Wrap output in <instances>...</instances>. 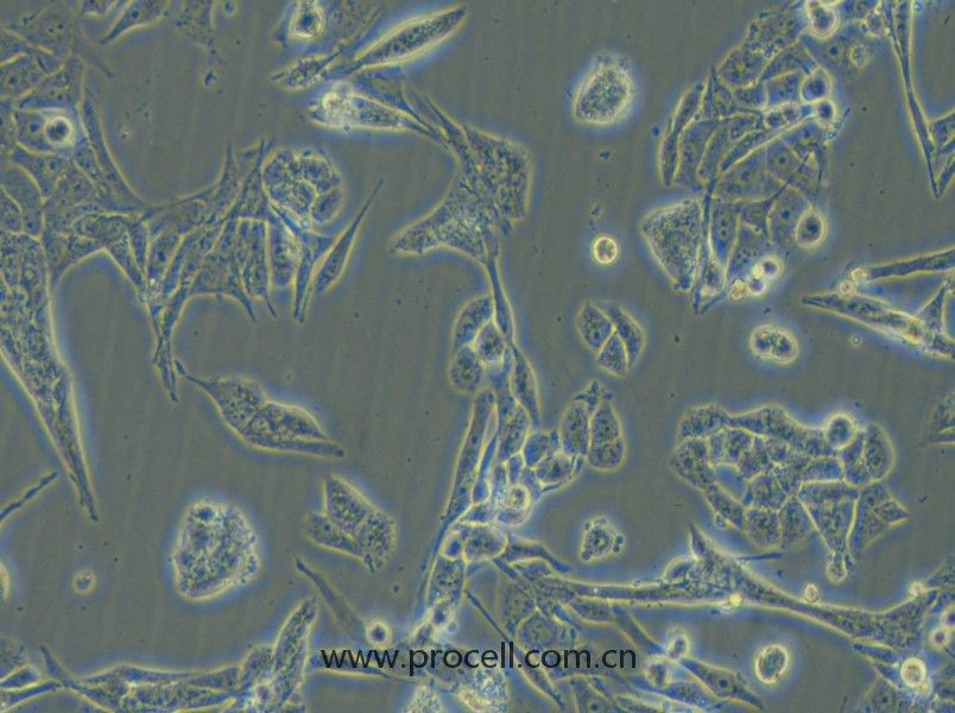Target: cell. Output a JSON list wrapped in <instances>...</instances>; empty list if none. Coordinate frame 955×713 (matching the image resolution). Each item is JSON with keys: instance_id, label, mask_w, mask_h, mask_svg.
<instances>
[{"instance_id": "obj_5", "label": "cell", "mask_w": 955, "mask_h": 713, "mask_svg": "<svg viewBox=\"0 0 955 713\" xmlns=\"http://www.w3.org/2000/svg\"><path fill=\"white\" fill-rule=\"evenodd\" d=\"M458 14L422 18L398 28L363 58V65L406 60L438 44L457 27Z\"/></svg>"}, {"instance_id": "obj_17", "label": "cell", "mask_w": 955, "mask_h": 713, "mask_svg": "<svg viewBox=\"0 0 955 713\" xmlns=\"http://www.w3.org/2000/svg\"><path fill=\"white\" fill-rule=\"evenodd\" d=\"M730 418L731 414L718 406L697 407L689 410L680 421L679 431L687 432L685 435L711 434L730 427Z\"/></svg>"}, {"instance_id": "obj_21", "label": "cell", "mask_w": 955, "mask_h": 713, "mask_svg": "<svg viewBox=\"0 0 955 713\" xmlns=\"http://www.w3.org/2000/svg\"><path fill=\"white\" fill-rule=\"evenodd\" d=\"M596 361L600 368L616 377L625 376L631 367L628 351H626L621 338L615 332L600 347Z\"/></svg>"}, {"instance_id": "obj_12", "label": "cell", "mask_w": 955, "mask_h": 713, "mask_svg": "<svg viewBox=\"0 0 955 713\" xmlns=\"http://www.w3.org/2000/svg\"><path fill=\"white\" fill-rule=\"evenodd\" d=\"M455 351L457 353L448 368L449 382L461 394H476L483 384L486 367L474 352L472 345L460 347Z\"/></svg>"}, {"instance_id": "obj_27", "label": "cell", "mask_w": 955, "mask_h": 713, "mask_svg": "<svg viewBox=\"0 0 955 713\" xmlns=\"http://www.w3.org/2000/svg\"><path fill=\"white\" fill-rule=\"evenodd\" d=\"M819 596V590L815 588L814 585H807L805 589V597L808 601H815Z\"/></svg>"}, {"instance_id": "obj_16", "label": "cell", "mask_w": 955, "mask_h": 713, "mask_svg": "<svg viewBox=\"0 0 955 713\" xmlns=\"http://www.w3.org/2000/svg\"><path fill=\"white\" fill-rule=\"evenodd\" d=\"M577 326L580 337L588 349L597 352L615 332L611 320L603 309L592 304H587L581 309Z\"/></svg>"}, {"instance_id": "obj_20", "label": "cell", "mask_w": 955, "mask_h": 713, "mask_svg": "<svg viewBox=\"0 0 955 713\" xmlns=\"http://www.w3.org/2000/svg\"><path fill=\"white\" fill-rule=\"evenodd\" d=\"M622 435L621 420L610 402L599 405L591 416V438L596 444L618 440Z\"/></svg>"}, {"instance_id": "obj_3", "label": "cell", "mask_w": 955, "mask_h": 713, "mask_svg": "<svg viewBox=\"0 0 955 713\" xmlns=\"http://www.w3.org/2000/svg\"><path fill=\"white\" fill-rule=\"evenodd\" d=\"M632 82L621 67L605 66L591 73L575 99V116L585 123L610 124L628 110Z\"/></svg>"}, {"instance_id": "obj_13", "label": "cell", "mask_w": 955, "mask_h": 713, "mask_svg": "<svg viewBox=\"0 0 955 713\" xmlns=\"http://www.w3.org/2000/svg\"><path fill=\"white\" fill-rule=\"evenodd\" d=\"M2 184L10 197L22 206L25 225H39L42 208L41 192L34 186L29 176L17 167L4 168Z\"/></svg>"}, {"instance_id": "obj_14", "label": "cell", "mask_w": 955, "mask_h": 713, "mask_svg": "<svg viewBox=\"0 0 955 713\" xmlns=\"http://www.w3.org/2000/svg\"><path fill=\"white\" fill-rule=\"evenodd\" d=\"M12 161L21 164L22 167L34 176L39 182L41 192L49 197L52 193L56 180L60 178L63 170L68 167V162L61 157L56 156H34L21 148H15Z\"/></svg>"}, {"instance_id": "obj_10", "label": "cell", "mask_w": 955, "mask_h": 713, "mask_svg": "<svg viewBox=\"0 0 955 713\" xmlns=\"http://www.w3.org/2000/svg\"><path fill=\"white\" fill-rule=\"evenodd\" d=\"M752 353L764 361L781 364L792 363L799 356V344L792 333L781 327L764 325L757 327L750 337Z\"/></svg>"}, {"instance_id": "obj_11", "label": "cell", "mask_w": 955, "mask_h": 713, "mask_svg": "<svg viewBox=\"0 0 955 713\" xmlns=\"http://www.w3.org/2000/svg\"><path fill=\"white\" fill-rule=\"evenodd\" d=\"M493 314H495V302L488 294L468 302L455 320L453 328L454 350L472 345L478 333L492 321Z\"/></svg>"}, {"instance_id": "obj_1", "label": "cell", "mask_w": 955, "mask_h": 713, "mask_svg": "<svg viewBox=\"0 0 955 713\" xmlns=\"http://www.w3.org/2000/svg\"><path fill=\"white\" fill-rule=\"evenodd\" d=\"M803 304L826 309L844 317L859 321L876 330L893 334L917 346L938 351L944 346L938 342L941 334L928 331L919 319L896 311L884 302L856 294H825L806 296Z\"/></svg>"}, {"instance_id": "obj_25", "label": "cell", "mask_w": 955, "mask_h": 713, "mask_svg": "<svg viewBox=\"0 0 955 713\" xmlns=\"http://www.w3.org/2000/svg\"><path fill=\"white\" fill-rule=\"evenodd\" d=\"M926 677V668L920 660H908L902 667V678L909 686L917 687Z\"/></svg>"}, {"instance_id": "obj_18", "label": "cell", "mask_w": 955, "mask_h": 713, "mask_svg": "<svg viewBox=\"0 0 955 713\" xmlns=\"http://www.w3.org/2000/svg\"><path fill=\"white\" fill-rule=\"evenodd\" d=\"M472 347L486 368L498 367L502 363L505 353H507V342H505L501 331L498 330L493 321H490L478 333Z\"/></svg>"}, {"instance_id": "obj_23", "label": "cell", "mask_w": 955, "mask_h": 713, "mask_svg": "<svg viewBox=\"0 0 955 713\" xmlns=\"http://www.w3.org/2000/svg\"><path fill=\"white\" fill-rule=\"evenodd\" d=\"M594 261L600 265H612L621 255V246L615 238L609 235L599 236L592 244Z\"/></svg>"}, {"instance_id": "obj_2", "label": "cell", "mask_w": 955, "mask_h": 713, "mask_svg": "<svg viewBox=\"0 0 955 713\" xmlns=\"http://www.w3.org/2000/svg\"><path fill=\"white\" fill-rule=\"evenodd\" d=\"M258 446L288 449L326 441L319 421L299 406L268 401L240 433Z\"/></svg>"}, {"instance_id": "obj_24", "label": "cell", "mask_w": 955, "mask_h": 713, "mask_svg": "<svg viewBox=\"0 0 955 713\" xmlns=\"http://www.w3.org/2000/svg\"><path fill=\"white\" fill-rule=\"evenodd\" d=\"M2 223L6 229L12 231H21V212L18 210L14 200L8 198V194L2 191Z\"/></svg>"}, {"instance_id": "obj_26", "label": "cell", "mask_w": 955, "mask_h": 713, "mask_svg": "<svg viewBox=\"0 0 955 713\" xmlns=\"http://www.w3.org/2000/svg\"><path fill=\"white\" fill-rule=\"evenodd\" d=\"M94 4L96 5H82V12H84V14H86V12H93V14H96V15H104L106 10H109L111 6L110 4L112 3L104 2V3H94Z\"/></svg>"}, {"instance_id": "obj_4", "label": "cell", "mask_w": 955, "mask_h": 713, "mask_svg": "<svg viewBox=\"0 0 955 713\" xmlns=\"http://www.w3.org/2000/svg\"><path fill=\"white\" fill-rule=\"evenodd\" d=\"M20 31L33 44L52 50L60 60L68 54L85 56L100 67L98 56L85 40L77 22L65 6L50 5L43 11L25 18ZM30 43V44H31Z\"/></svg>"}, {"instance_id": "obj_15", "label": "cell", "mask_w": 955, "mask_h": 713, "mask_svg": "<svg viewBox=\"0 0 955 713\" xmlns=\"http://www.w3.org/2000/svg\"><path fill=\"white\" fill-rule=\"evenodd\" d=\"M600 308L611 320L613 330L621 338L626 351H628L630 363L634 365L640 358L644 346L642 327L621 307L607 304Z\"/></svg>"}, {"instance_id": "obj_22", "label": "cell", "mask_w": 955, "mask_h": 713, "mask_svg": "<svg viewBox=\"0 0 955 713\" xmlns=\"http://www.w3.org/2000/svg\"><path fill=\"white\" fill-rule=\"evenodd\" d=\"M788 665V655L781 647H775L773 664L763 654L757 660V675L764 683L773 684L779 680Z\"/></svg>"}, {"instance_id": "obj_6", "label": "cell", "mask_w": 955, "mask_h": 713, "mask_svg": "<svg viewBox=\"0 0 955 713\" xmlns=\"http://www.w3.org/2000/svg\"><path fill=\"white\" fill-rule=\"evenodd\" d=\"M223 393L219 400L225 419L240 434L250 420L267 403L268 397L258 383L250 380H227L217 384Z\"/></svg>"}, {"instance_id": "obj_9", "label": "cell", "mask_w": 955, "mask_h": 713, "mask_svg": "<svg viewBox=\"0 0 955 713\" xmlns=\"http://www.w3.org/2000/svg\"><path fill=\"white\" fill-rule=\"evenodd\" d=\"M360 218L354 222L349 229L339 238L337 244L328 252L325 260L321 262L318 270L315 271L311 286V294L315 298L325 295L334 285H337L349 262L351 251L359 230Z\"/></svg>"}, {"instance_id": "obj_7", "label": "cell", "mask_w": 955, "mask_h": 713, "mask_svg": "<svg viewBox=\"0 0 955 713\" xmlns=\"http://www.w3.org/2000/svg\"><path fill=\"white\" fill-rule=\"evenodd\" d=\"M61 60L54 55L41 52L22 56L2 67V93L4 96L18 97L39 84L47 74L58 71Z\"/></svg>"}, {"instance_id": "obj_8", "label": "cell", "mask_w": 955, "mask_h": 713, "mask_svg": "<svg viewBox=\"0 0 955 713\" xmlns=\"http://www.w3.org/2000/svg\"><path fill=\"white\" fill-rule=\"evenodd\" d=\"M82 63L78 59L68 61L65 68L44 80L36 92L23 100L21 106L60 104L74 106L80 97Z\"/></svg>"}, {"instance_id": "obj_19", "label": "cell", "mask_w": 955, "mask_h": 713, "mask_svg": "<svg viewBox=\"0 0 955 713\" xmlns=\"http://www.w3.org/2000/svg\"><path fill=\"white\" fill-rule=\"evenodd\" d=\"M167 6V3L164 2H137L130 5L129 9L126 10L122 18H120L116 27L112 29L110 35L106 36L103 43L106 44L107 41L115 40L116 37L122 35L125 30H129L132 27L156 21L157 18L163 16Z\"/></svg>"}]
</instances>
